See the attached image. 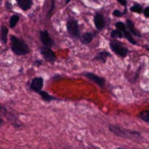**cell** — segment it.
Listing matches in <instances>:
<instances>
[{
    "label": "cell",
    "mask_w": 149,
    "mask_h": 149,
    "mask_svg": "<svg viewBox=\"0 0 149 149\" xmlns=\"http://www.w3.org/2000/svg\"><path fill=\"white\" fill-rule=\"evenodd\" d=\"M92 39H93V35H92L91 33H85V34H83V36H82L81 41L83 42L84 44H88L92 41Z\"/></svg>",
    "instance_id": "cell-15"
},
{
    "label": "cell",
    "mask_w": 149,
    "mask_h": 149,
    "mask_svg": "<svg viewBox=\"0 0 149 149\" xmlns=\"http://www.w3.org/2000/svg\"><path fill=\"white\" fill-rule=\"evenodd\" d=\"M118 149H124V148H120H120H118Z\"/></svg>",
    "instance_id": "cell-25"
},
{
    "label": "cell",
    "mask_w": 149,
    "mask_h": 149,
    "mask_svg": "<svg viewBox=\"0 0 149 149\" xmlns=\"http://www.w3.org/2000/svg\"><path fill=\"white\" fill-rule=\"evenodd\" d=\"M109 131L111 133H113L114 135H116V136L124 137V138H128V139L141 138V134L139 132L132 131V130H127V129H124L120 126L111 125V126H109Z\"/></svg>",
    "instance_id": "cell-1"
},
{
    "label": "cell",
    "mask_w": 149,
    "mask_h": 149,
    "mask_svg": "<svg viewBox=\"0 0 149 149\" xmlns=\"http://www.w3.org/2000/svg\"><path fill=\"white\" fill-rule=\"evenodd\" d=\"M17 2L23 10H29L32 6V0H17Z\"/></svg>",
    "instance_id": "cell-11"
},
{
    "label": "cell",
    "mask_w": 149,
    "mask_h": 149,
    "mask_svg": "<svg viewBox=\"0 0 149 149\" xmlns=\"http://www.w3.org/2000/svg\"><path fill=\"white\" fill-rule=\"evenodd\" d=\"M19 21V15H13V17H10V21H9V24H10V28H15L17 26V22Z\"/></svg>",
    "instance_id": "cell-16"
},
{
    "label": "cell",
    "mask_w": 149,
    "mask_h": 149,
    "mask_svg": "<svg viewBox=\"0 0 149 149\" xmlns=\"http://www.w3.org/2000/svg\"><path fill=\"white\" fill-rule=\"evenodd\" d=\"M118 1L120 4L123 5V6H126L127 5V0H118Z\"/></svg>",
    "instance_id": "cell-23"
},
{
    "label": "cell",
    "mask_w": 149,
    "mask_h": 149,
    "mask_svg": "<svg viewBox=\"0 0 149 149\" xmlns=\"http://www.w3.org/2000/svg\"><path fill=\"white\" fill-rule=\"evenodd\" d=\"M41 53H42V55L44 56V58H45L47 61H50V62L55 61L56 55H55V53H54V52L50 49V47H47V46H45V47H42L41 48Z\"/></svg>",
    "instance_id": "cell-6"
},
{
    "label": "cell",
    "mask_w": 149,
    "mask_h": 149,
    "mask_svg": "<svg viewBox=\"0 0 149 149\" xmlns=\"http://www.w3.org/2000/svg\"><path fill=\"white\" fill-rule=\"evenodd\" d=\"M85 76L89 80L93 81L94 83H95L96 85L99 86V87H103V86L105 85V80H104L103 78H101V77H99V76H97V74H93V72H86Z\"/></svg>",
    "instance_id": "cell-7"
},
{
    "label": "cell",
    "mask_w": 149,
    "mask_h": 149,
    "mask_svg": "<svg viewBox=\"0 0 149 149\" xmlns=\"http://www.w3.org/2000/svg\"><path fill=\"white\" fill-rule=\"evenodd\" d=\"M43 83H44V81L41 77L35 78V79H33V81H32V83H31V89L34 90L35 92H40L42 87H43Z\"/></svg>",
    "instance_id": "cell-9"
},
{
    "label": "cell",
    "mask_w": 149,
    "mask_h": 149,
    "mask_svg": "<svg viewBox=\"0 0 149 149\" xmlns=\"http://www.w3.org/2000/svg\"><path fill=\"white\" fill-rule=\"evenodd\" d=\"M40 40H41L42 43L45 46H47V47H51V46L53 45V40L51 39V37H50L49 33H48L47 31L40 32Z\"/></svg>",
    "instance_id": "cell-8"
},
{
    "label": "cell",
    "mask_w": 149,
    "mask_h": 149,
    "mask_svg": "<svg viewBox=\"0 0 149 149\" xmlns=\"http://www.w3.org/2000/svg\"><path fill=\"white\" fill-rule=\"evenodd\" d=\"M116 29H118L120 31L123 32V34H124V37H126L127 39H128V41H130L132 44L136 45L137 41L134 39V38H133V34L130 32V30H128L127 26L125 25L124 23H122V22H118V23L116 24Z\"/></svg>",
    "instance_id": "cell-5"
},
{
    "label": "cell",
    "mask_w": 149,
    "mask_h": 149,
    "mask_svg": "<svg viewBox=\"0 0 149 149\" xmlns=\"http://www.w3.org/2000/svg\"><path fill=\"white\" fill-rule=\"evenodd\" d=\"M110 36H111L112 38H123L124 37V34H123L122 31H120L118 29H116V30H113V31L111 32Z\"/></svg>",
    "instance_id": "cell-19"
},
{
    "label": "cell",
    "mask_w": 149,
    "mask_h": 149,
    "mask_svg": "<svg viewBox=\"0 0 149 149\" xmlns=\"http://www.w3.org/2000/svg\"><path fill=\"white\" fill-rule=\"evenodd\" d=\"M127 26H128V29L130 30V32L133 34L134 36H138V37H140V33H139L138 31L136 30V28H135L134 24H133V22L131 21V19H127Z\"/></svg>",
    "instance_id": "cell-12"
},
{
    "label": "cell",
    "mask_w": 149,
    "mask_h": 149,
    "mask_svg": "<svg viewBox=\"0 0 149 149\" xmlns=\"http://www.w3.org/2000/svg\"><path fill=\"white\" fill-rule=\"evenodd\" d=\"M94 24H95L96 28L98 30H102L105 27V21H104V17L101 13H96L95 17H94Z\"/></svg>",
    "instance_id": "cell-10"
},
{
    "label": "cell",
    "mask_w": 149,
    "mask_h": 149,
    "mask_svg": "<svg viewBox=\"0 0 149 149\" xmlns=\"http://www.w3.org/2000/svg\"><path fill=\"white\" fill-rule=\"evenodd\" d=\"M70 0H65V4H66V3H68V2H70Z\"/></svg>",
    "instance_id": "cell-24"
},
{
    "label": "cell",
    "mask_w": 149,
    "mask_h": 149,
    "mask_svg": "<svg viewBox=\"0 0 149 149\" xmlns=\"http://www.w3.org/2000/svg\"><path fill=\"white\" fill-rule=\"evenodd\" d=\"M139 118H140L142 120H144V122H146L149 124V110H144V111L140 112Z\"/></svg>",
    "instance_id": "cell-17"
},
{
    "label": "cell",
    "mask_w": 149,
    "mask_h": 149,
    "mask_svg": "<svg viewBox=\"0 0 149 149\" xmlns=\"http://www.w3.org/2000/svg\"><path fill=\"white\" fill-rule=\"evenodd\" d=\"M109 56H110V54L108 53V52L101 51V52H99L95 57H94V60H100L101 62H105L106 58L109 57Z\"/></svg>",
    "instance_id": "cell-13"
},
{
    "label": "cell",
    "mask_w": 149,
    "mask_h": 149,
    "mask_svg": "<svg viewBox=\"0 0 149 149\" xmlns=\"http://www.w3.org/2000/svg\"><path fill=\"white\" fill-rule=\"evenodd\" d=\"M112 15H113L114 17H123V13H120V10H114L113 13H112Z\"/></svg>",
    "instance_id": "cell-21"
},
{
    "label": "cell",
    "mask_w": 149,
    "mask_h": 149,
    "mask_svg": "<svg viewBox=\"0 0 149 149\" xmlns=\"http://www.w3.org/2000/svg\"><path fill=\"white\" fill-rule=\"evenodd\" d=\"M10 43H11V50L17 55H25V54L29 53L30 49L28 47V45L23 40L19 39V38H17L15 36H11Z\"/></svg>",
    "instance_id": "cell-2"
},
{
    "label": "cell",
    "mask_w": 149,
    "mask_h": 149,
    "mask_svg": "<svg viewBox=\"0 0 149 149\" xmlns=\"http://www.w3.org/2000/svg\"><path fill=\"white\" fill-rule=\"evenodd\" d=\"M66 28H68V32L72 37L74 38H79L80 37V30L79 25H78L77 21H74L72 19H70L66 24Z\"/></svg>",
    "instance_id": "cell-4"
},
{
    "label": "cell",
    "mask_w": 149,
    "mask_h": 149,
    "mask_svg": "<svg viewBox=\"0 0 149 149\" xmlns=\"http://www.w3.org/2000/svg\"><path fill=\"white\" fill-rule=\"evenodd\" d=\"M110 48H111V50L114 53L118 54L120 57H125L128 54V49L122 43H120L118 41H116V40L110 42Z\"/></svg>",
    "instance_id": "cell-3"
},
{
    "label": "cell",
    "mask_w": 149,
    "mask_h": 149,
    "mask_svg": "<svg viewBox=\"0 0 149 149\" xmlns=\"http://www.w3.org/2000/svg\"><path fill=\"white\" fill-rule=\"evenodd\" d=\"M144 15L146 17H149V6L144 9Z\"/></svg>",
    "instance_id": "cell-22"
},
{
    "label": "cell",
    "mask_w": 149,
    "mask_h": 149,
    "mask_svg": "<svg viewBox=\"0 0 149 149\" xmlns=\"http://www.w3.org/2000/svg\"><path fill=\"white\" fill-rule=\"evenodd\" d=\"M131 10H132L133 13H141L143 11V9H142V6H141L140 4H134L132 7H131Z\"/></svg>",
    "instance_id": "cell-20"
},
{
    "label": "cell",
    "mask_w": 149,
    "mask_h": 149,
    "mask_svg": "<svg viewBox=\"0 0 149 149\" xmlns=\"http://www.w3.org/2000/svg\"><path fill=\"white\" fill-rule=\"evenodd\" d=\"M39 94H40V95H41V97L43 98V99L45 100V101H51V100L55 99V98H54L53 96H50L49 94L46 93L45 91H42V90L39 92Z\"/></svg>",
    "instance_id": "cell-18"
},
{
    "label": "cell",
    "mask_w": 149,
    "mask_h": 149,
    "mask_svg": "<svg viewBox=\"0 0 149 149\" xmlns=\"http://www.w3.org/2000/svg\"><path fill=\"white\" fill-rule=\"evenodd\" d=\"M7 35H8V29L4 26L1 27V41L3 43H6L7 42Z\"/></svg>",
    "instance_id": "cell-14"
}]
</instances>
